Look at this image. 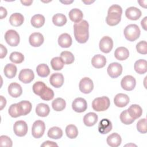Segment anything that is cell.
<instances>
[{
  "label": "cell",
  "instance_id": "cell-44",
  "mask_svg": "<svg viewBox=\"0 0 147 147\" xmlns=\"http://www.w3.org/2000/svg\"><path fill=\"white\" fill-rule=\"evenodd\" d=\"M53 97H54V92L52 89H51L48 87H47L44 92L40 95V98L42 100H47V101L52 99Z\"/></svg>",
  "mask_w": 147,
  "mask_h": 147
},
{
  "label": "cell",
  "instance_id": "cell-47",
  "mask_svg": "<svg viewBox=\"0 0 147 147\" xmlns=\"http://www.w3.org/2000/svg\"><path fill=\"white\" fill-rule=\"evenodd\" d=\"M0 144L1 146L11 147L12 146L13 143L10 137L7 136L2 135L0 137Z\"/></svg>",
  "mask_w": 147,
  "mask_h": 147
},
{
  "label": "cell",
  "instance_id": "cell-2",
  "mask_svg": "<svg viewBox=\"0 0 147 147\" xmlns=\"http://www.w3.org/2000/svg\"><path fill=\"white\" fill-rule=\"evenodd\" d=\"M122 9L118 5H111L108 10L107 16L106 18V23L110 26H115L121 20Z\"/></svg>",
  "mask_w": 147,
  "mask_h": 147
},
{
  "label": "cell",
  "instance_id": "cell-40",
  "mask_svg": "<svg viewBox=\"0 0 147 147\" xmlns=\"http://www.w3.org/2000/svg\"><path fill=\"white\" fill-rule=\"evenodd\" d=\"M65 133L67 136L71 139L75 138L78 135V130L74 125H68L65 128Z\"/></svg>",
  "mask_w": 147,
  "mask_h": 147
},
{
  "label": "cell",
  "instance_id": "cell-22",
  "mask_svg": "<svg viewBox=\"0 0 147 147\" xmlns=\"http://www.w3.org/2000/svg\"><path fill=\"white\" fill-rule=\"evenodd\" d=\"M91 64L96 68H103L106 64V59L102 55H96L92 58Z\"/></svg>",
  "mask_w": 147,
  "mask_h": 147
},
{
  "label": "cell",
  "instance_id": "cell-37",
  "mask_svg": "<svg viewBox=\"0 0 147 147\" xmlns=\"http://www.w3.org/2000/svg\"><path fill=\"white\" fill-rule=\"evenodd\" d=\"M18 103L20 106L22 115H26L30 112L32 108V105L29 101L22 100Z\"/></svg>",
  "mask_w": 147,
  "mask_h": 147
},
{
  "label": "cell",
  "instance_id": "cell-50",
  "mask_svg": "<svg viewBox=\"0 0 147 147\" xmlns=\"http://www.w3.org/2000/svg\"><path fill=\"white\" fill-rule=\"evenodd\" d=\"M7 16V10L6 9L2 7L1 6L0 7V18L1 19H3L4 18H5Z\"/></svg>",
  "mask_w": 147,
  "mask_h": 147
},
{
  "label": "cell",
  "instance_id": "cell-41",
  "mask_svg": "<svg viewBox=\"0 0 147 147\" xmlns=\"http://www.w3.org/2000/svg\"><path fill=\"white\" fill-rule=\"evenodd\" d=\"M64 62L60 57H53L51 61V65L53 70H61L64 67Z\"/></svg>",
  "mask_w": 147,
  "mask_h": 147
},
{
  "label": "cell",
  "instance_id": "cell-1",
  "mask_svg": "<svg viewBox=\"0 0 147 147\" xmlns=\"http://www.w3.org/2000/svg\"><path fill=\"white\" fill-rule=\"evenodd\" d=\"M89 25L87 21L82 20L74 25V36L76 40L81 44L87 41L89 37Z\"/></svg>",
  "mask_w": 147,
  "mask_h": 147
},
{
  "label": "cell",
  "instance_id": "cell-17",
  "mask_svg": "<svg viewBox=\"0 0 147 147\" xmlns=\"http://www.w3.org/2000/svg\"><path fill=\"white\" fill-rule=\"evenodd\" d=\"M141 11L136 7H129L125 11L126 17L130 20H137L141 16Z\"/></svg>",
  "mask_w": 147,
  "mask_h": 147
},
{
  "label": "cell",
  "instance_id": "cell-13",
  "mask_svg": "<svg viewBox=\"0 0 147 147\" xmlns=\"http://www.w3.org/2000/svg\"><path fill=\"white\" fill-rule=\"evenodd\" d=\"M72 107L75 112L83 113L87 108V103L84 98H77L72 102Z\"/></svg>",
  "mask_w": 147,
  "mask_h": 147
},
{
  "label": "cell",
  "instance_id": "cell-38",
  "mask_svg": "<svg viewBox=\"0 0 147 147\" xmlns=\"http://www.w3.org/2000/svg\"><path fill=\"white\" fill-rule=\"evenodd\" d=\"M8 113L13 118H17L22 115V113L18 103H14L10 105L8 110Z\"/></svg>",
  "mask_w": 147,
  "mask_h": 147
},
{
  "label": "cell",
  "instance_id": "cell-4",
  "mask_svg": "<svg viewBox=\"0 0 147 147\" xmlns=\"http://www.w3.org/2000/svg\"><path fill=\"white\" fill-rule=\"evenodd\" d=\"M110 105V99L105 96L96 98L92 102V107L96 111H105L109 107Z\"/></svg>",
  "mask_w": 147,
  "mask_h": 147
},
{
  "label": "cell",
  "instance_id": "cell-39",
  "mask_svg": "<svg viewBox=\"0 0 147 147\" xmlns=\"http://www.w3.org/2000/svg\"><path fill=\"white\" fill-rule=\"evenodd\" d=\"M60 57L65 64H71L75 60L74 55L69 51H63L60 53Z\"/></svg>",
  "mask_w": 147,
  "mask_h": 147
},
{
  "label": "cell",
  "instance_id": "cell-26",
  "mask_svg": "<svg viewBox=\"0 0 147 147\" xmlns=\"http://www.w3.org/2000/svg\"><path fill=\"white\" fill-rule=\"evenodd\" d=\"M136 72L139 74H144L147 71V62L146 60L139 59L137 60L134 65Z\"/></svg>",
  "mask_w": 147,
  "mask_h": 147
},
{
  "label": "cell",
  "instance_id": "cell-10",
  "mask_svg": "<svg viewBox=\"0 0 147 147\" xmlns=\"http://www.w3.org/2000/svg\"><path fill=\"white\" fill-rule=\"evenodd\" d=\"M107 71L108 75L111 78H117L122 74V66L118 63H112L108 66Z\"/></svg>",
  "mask_w": 147,
  "mask_h": 147
},
{
  "label": "cell",
  "instance_id": "cell-33",
  "mask_svg": "<svg viewBox=\"0 0 147 147\" xmlns=\"http://www.w3.org/2000/svg\"><path fill=\"white\" fill-rule=\"evenodd\" d=\"M66 106V103L64 99L61 98H57L52 101V106L54 110L60 111L63 110Z\"/></svg>",
  "mask_w": 147,
  "mask_h": 147
},
{
  "label": "cell",
  "instance_id": "cell-24",
  "mask_svg": "<svg viewBox=\"0 0 147 147\" xmlns=\"http://www.w3.org/2000/svg\"><path fill=\"white\" fill-rule=\"evenodd\" d=\"M114 56L118 60H125L129 57V51L125 47H118L115 50Z\"/></svg>",
  "mask_w": 147,
  "mask_h": 147
},
{
  "label": "cell",
  "instance_id": "cell-49",
  "mask_svg": "<svg viewBox=\"0 0 147 147\" xmlns=\"http://www.w3.org/2000/svg\"><path fill=\"white\" fill-rule=\"evenodd\" d=\"M57 144L53 141H46L42 144L41 145V146H57Z\"/></svg>",
  "mask_w": 147,
  "mask_h": 147
},
{
  "label": "cell",
  "instance_id": "cell-53",
  "mask_svg": "<svg viewBox=\"0 0 147 147\" xmlns=\"http://www.w3.org/2000/svg\"><path fill=\"white\" fill-rule=\"evenodd\" d=\"M21 2L25 6H30L32 3H33V1H21Z\"/></svg>",
  "mask_w": 147,
  "mask_h": 147
},
{
  "label": "cell",
  "instance_id": "cell-16",
  "mask_svg": "<svg viewBox=\"0 0 147 147\" xmlns=\"http://www.w3.org/2000/svg\"><path fill=\"white\" fill-rule=\"evenodd\" d=\"M64 76L61 73H54L49 78L51 84L55 88H60L64 83Z\"/></svg>",
  "mask_w": 147,
  "mask_h": 147
},
{
  "label": "cell",
  "instance_id": "cell-23",
  "mask_svg": "<svg viewBox=\"0 0 147 147\" xmlns=\"http://www.w3.org/2000/svg\"><path fill=\"white\" fill-rule=\"evenodd\" d=\"M127 111L130 116L134 119L138 118L142 114V109L141 106L136 104L131 105L128 108Z\"/></svg>",
  "mask_w": 147,
  "mask_h": 147
},
{
  "label": "cell",
  "instance_id": "cell-18",
  "mask_svg": "<svg viewBox=\"0 0 147 147\" xmlns=\"http://www.w3.org/2000/svg\"><path fill=\"white\" fill-rule=\"evenodd\" d=\"M8 92L13 98H18L22 93V89L20 84L16 82L11 83L8 87Z\"/></svg>",
  "mask_w": 147,
  "mask_h": 147
},
{
  "label": "cell",
  "instance_id": "cell-11",
  "mask_svg": "<svg viewBox=\"0 0 147 147\" xmlns=\"http://www.w3.org/2000/svg\"><path fill=\"white\" fill-rule=\"evenodd\" d=\"M136 84L135 78L131 75H126L124 76L121 82L122 88L126 91L133 90Z\"/></svg>",
  "mask_w": 147,
  "mask_h": 147
},
{
  "label": "cell",
  "instance_id": "cell-9",
  "mask_svg": "<svg viewBox=\"0 0 147 147\" xmlns=\"http://www.w3.org/2000/svg\"><path fill=\"white\" fill-rule=\"evenodd\" d=\"M99 49L103 53H109L113 47V41L109 36L103 37L99 42Z\"/></svg>",
  "mask_w": 147,
  "mask_h": 147
},
{
  "label": "cell",
  "instance_id": "cell-19",
  "mask_svg": "<svg viewBox=\"0 0 147 147\" xmlns=\"http://www.w3.org/2000/svg\"><path fill=\"white\" fill-rule=\"evenodd\" d=\"M111 122L106 118L102 119L98 125V131L100 133L105 134L110 132L112 129Z\"/></svg>",
  "mask_w": 147,
  "mask_h": 147
},
{
  "label": "cell",
  "instance_id": "cell-14",
  "mask_svg": "<svg viewBox=\"0 0 147 147\" xmlns=\"http://www.w3.org/2000/svg\"><path fill=\"white\" fill-rule=\"evenodd\" d=\"M44 36L43 35L38 32L33 33L31 34L29 38V41L30 44L34 47H38L41 46L44 42Z\"/></svg>",
  "mask_w": 147,
  "mask_h": 147
},
{
  "label": "cell",
  "instance_id": "cell-34",
  "mask_svg": "<svg viewBox=\"0 0 147 147\" xmlns=\"http://www.w3.org/2000/svg\"><path fill=\"white\" fill-rule=\"evenodd\" d=\"M67 18L65 16L61 13L55 14L52 17V22L54 25L57 26H62L67 22Z\"/></svg>",
  "mask_w": 147,
  "mask_h": 147
},
{
  "label": "cell",
  "instance_id": "cell-5",
  "mask_svg": "<svg viewBox=\"0 0 147 147\" xmlns=\"http://www.w3.org/2000/svg\"><path fill=\"white\" fill-rule=\"evenodd\" d=\"M5 39L6 42L11 47H16L20 43V36L14 30H8L5 34Z\"/></svg>",
  "mask_w": 147,
  "mask_h": 147
},
{
  "label": "cell",
  "instance_id": "cell-27",
  "mask_svg": "<svg viewBox=\"0 0 147 147\" xmlns=\"http://www.w3.org/2000/svg\"><path fill=\"white\" fill-rule=\"evenodd\" d=\"M24 21V16L20 13H15L12 14L9 18L10 24L14 26H21Z\"/></svg>",
  "mask_w": 147,
  "mask_h": 147
},
{
  "label": "cell",
  "instance_id": "cell-52",
  "mask_svg": "<svg viewBox=\"0 0 147 147\" xmlns=\"http://www.w3.org/2000/svg\"><path fill=\"white\" fill-rule=\"evenodd\" d=\"M146 20H147V17H145L144 18V19L142 20V21L141 22V25L145 30H146V29H146V22H147Z\"/></svg>",
  "mask_w": 147,
  "mask_h": 147
},
{
  "label": "cell",
  "instance_id": "cell-35",
  "mask_svg": "<svg viewBox=\"0 0 147 147\" xmlns=\"http://www.w3.org/2000/svg\"><path fill=\"white\" fill-rule=\"evenodd\" d=\"M37 75L41 78L47 77L50 74L49 67L45 64H40L36 68Z\"/></svg>",
  "mask_w": 147,
  "mask_h": 147
},
{
  "label": "cell",
  "instance_id": "cell-12",
  "mask_svg": "<svg viewBox=\"0 0 147 147\" xmlns=\"http://www.w3.org/2000/svg\"><path fill=\"white\" fill-rule=\"evenodd\" d=\"M34 78L33 71L29 68H25L21 70L18 75L19 80L24 83H30Z\"/></svg>",
  "mask_w": 147,
  "mask_h": 147
},
{
  "label": "cell",
  "instance_id": "cell-7",
  "mask_svg": "<svg viewBox=\"0 0 147 147\" xmlns=\"http://www.w3.org/2000/svg\"><path fill=\"white\" fill-rule=\"evenodd\" d=\"M79 88L82 92L84 94H89L94 88L93 82L90 78L84 77L80 80L79 84Z\"/></svg>",
  "mask_w": 147,
  "mask_h": 147
},
{
  "label": "cell",
  "instance_id": "cell-28",
  "mask_svg": "<svg viewBox=\"0 0 147 147\" xmlns=\"http://www.w3.org/2000/svg\"><path fill=\"white\" fill-rule=\"evenodd\" d=\"M68 15L70 20L75 23L80 22L83 17V12L80 9L77 8L71 10Z\"/></svg>",
  "mask_w": 147,
  "mask_h": 147
},
{
  "label": "cell",
  "instance_id": "cell-29",
  "mask_svg": "<svg viewBox=\"0 0 147 147\" xmlns=\"http://www.w3.org/2000/svg\"><path fill=\"white\" fill-rule=\"evenodd\" d=\"M50 112V109L48 105L43 103H39L36 107V113L39 117H47Z\"/></svg>",
  "mask_w": 147,
  "mask_h": 147
},
{
  "label": "cell",
  "instance_id": "cell-15",
  "mask_svg": "<svg viewBox=\"0 0 147 147\" xmlns=\"http://www.w3.org/2000/svg\"><path fill=\"white\" fill-rule=\"evenodd\" d=\"M129 97L125 94L119 93L115 95L114 98V102L116 106L118 107H123L129 103Z\"/></svg>",
  "mask_w": 147,
  "mask_h": 147
},
{
  "label": "cell",
  "instance_id": "cell-8",
  "mask_svg": "<svg viewBox=\"0 0 147 147\" xmlns=\"http://www.w3.org/2000/svg\"><path fill=\"white\" fill-rule=\"evenodd\" d=\"M13 130L16 136L18 137L25 136L28 132V125L24 121H16L14 124Z\"/></svg>",
  "mask_w": 147,
  "mask_h": 147
},
{
  "label": "cell",
  "instance_id": "cell-25",
  "mask_svg": "<svg viewBox=\"0 0 147 147\" xmlns=\"http://www.w3.org/2000/svg\"><path fill=\"white\" fill-rule=\"evenodd\" d=\"M98 121V115L96 113L90 112L86 114L83 117L84 124L88 127L94 126Z\"/></svg>",
  "mask_w": 147,
  "mask_h": 147
},
{
  "label": "cell",
  "instance_id": "cell-45",
  "mask_svg": "<svg viewBox=\"0 0 147 147\" xmlns=\"http://www.w3.org/2000/svg\"><path fill=\"white\" fill-rule=\"evenodd\" d=\"M137 130L142 134L146 133V118H142L140 119L137 123Z\"/></svg>",
  "mask_w": 147,
  "mask_h": 147
},
{
  "label": "cell",
  "instance_id": "cell-36",
  "mask_svg": "<svg viewBox=\"0 0 147 147\" xmlns=\"http://www.w3.org/2000/svg\"><path fill=\"white\" fill-rule=\"evenodd\" d=\"M47 87V86L45 85V84L44 82L38 81V82H36L33 85L32 90H33V92L35 94H36V95H37L40 96V95L45 90Z\"/></svg>",
  "mask_w": 147,
  "mask_h": 147
},
{
  "label": "cell",
  "instance_id": "cell-30",
  "mask_svg": "<svg viewBox=\"0 0 147 147\" xmlns=\"http://www.w3.org/2000/svg\"><path fill=\"white\" fill-rule=\"evenodd\" d=\"M17 67L14 64L11 63L6 64L3 69L5 76L9 79H11L15 77L17 73Z\"/></svg>",
  "mask_w": 147,
  "mask_h": 147
},
{
  "label": "cell",
  "instance_id": "cell-20",
  "mask_svg": "<svg viewBox=\"0 0 147 147\" xmlns=\"http://www.w3.org/2000/svg\"><path fill=\"white\" fill-rule=\"evenodd\" d=\"M107 144L111 147L119 146L122 142L121 137L117 133H113L107 137Z\"/></svg>",
  "mask_w": 147,
  "mask_h": 147
},
{
  "label": "cell",
  "instance_id": "cell-42",
  "mask_svg": "<svg viewBox=\"0 0 147 147\" xmlns=\"http://www.w3.org/2000/svg\"><path fill=\"white\" fill-rule=\"evenodd\" d=\"M9 59L14 63L20 64L24 60V56L20 52H13L10 55Z\"/></svg>",
  "mask_w": 147,
  "mask_h": 147
},
{
  "label": "cell",
  "instance_id": "cell-46",
  "mask_svg": "<svg viewBox=\"0 0 147 147\" xmlns=\"http://www.w3.org/2000/svg\"><path fill=\"white\" fill-rule=\"evenodd\" d=\"M136 49L137 52L142 55L147 53V43L146 41H141L136 45Z\"/></svg>",
  "mask_w": 147,
  "mask_h": 147
},
{
  "label": "cell",
  "instance_id": "cell-32",
  "mask_svg": "<svg viewBox=\"0 0 147 147\" xmlns=\"http://www.w3.org/2000/svg\"><path fill=\"white\" fill-rule=\"evenodd\" d=\"M48 136L52 139H59L63 136V131L59 127L54 126L50 128L48 131Z\"/></svg>",
  "mask_w": 147,
  "mask_h": 147
},
{
  "label": "cell",
  "instance_id": "cell-55",
  "mask_svg": "<svg viewBox=\"0 0 147 147\" xmlns=\"http://www.w3.org/2000/svg\"><path fill=\"white\" fill-rule=\"evenodd\" d=\"M61 2L64 3V4H69V3H71L72 2H73V1H60Z\"/></svg>",
  "mask_w": 147,
  "mask_h": 147
},
{
  "label": "cell",
  "instance_id": "cell-31",
  "mask_svg": "<svg viewBox=\"0 0 147 147\" xmlns=\"http://www.w3.org/2000/svg\"><path fill=\"white\" fill-rule=\"evenodd\" d=\"M45 17L40 14L34 15L30 20L32 25L36 28H39L42 26L45 23Z\"/></svg>",
  "mask_w": 147,
  "mask_h": 147
},
{
  "label": "cell",
  "instance_id": "cell-43",
  "mask_svg": "<svg viewBox=\"0 0 147 147\" xmlns=\"http://www.w3.org/2000/svg\"><path fill=\"white\" fill-rule=\"evenodd\" d=\"M120 119H121V121L125 125H130L135 121V119L132 118L129 114L127 109L123 111L121 113Z\"/></svg>",
  "mask_w": 147,
  "mask_h": 147
},
{
  "label": "cell",
  "instance_id": "cell-3",
  "mask_svg": "<svg viewBox=\"0 0 147 147\" xmlns=\"http://www.w3.org/2000/svg\"><path fill=\"white\" fill-rule=\"evenodd\" d=\"M140 29L136 24H130L124 29V36L129 41H134L138 38L140 36Z\"/></svg>",
  "mask_w": 147,
  "mask_h": 147
},
{
  "label": "cell",
  "instance_id": "cell-48",
  "mask_svg": "<svg viewBox=\"0 0 147 147\" xmlns=\"http://www.w3.org/2000/svg\"><path fill=\"white\" fill-rule=\"evenodd\" d=\"M0 48H1V54H0V58L3 59L4 58L7 53V51L6 48L3 46L2 44H0Z\"/></svg>",
  "mask_w": 147,
  "mask_h": 147
},
{
  "label": "cell",
  "instance_id": "cell-51",
  "mask_svg": "<svg viewBox=\"0 0 147 147\" xmlns=\"http://www.w3.org/2000/svg\"><path fill=\"white\" fill-rule=\"evenodd\" d=\"M0 98H1V106H0V110H2L3 107L6 106V99L2 95L0 96Z\"/></svg>",
  "mask_w": 147,
  "mask_h": 147
},
{
  "label": "cell",
  "instance_id": "cell-21",
  "mask_svg": "<svg viewBox=\"0 0 147 147\" xmlns=\"http://www.w3.org/2000/svg\"><path fill=\"white\" fill-rule=\"evenodd\" d=\"M72 43V38L68 33H63L58 38V44L62 48H69Z\"/></svg>",
  "mask_w": 147,
  "mask_h": 147
},
{
  "label": "cell",
  "instance_id": "cell-6",
  "mask_svg": "<svg viewBox=\"0 0 147 147\" xmlns=\"http://www.w3.org/2000/svg\"><path fill=\"white\" fill-rule=\"evenodd\" d=\"M45 130V123L42 121L37 120L32 125V134L35 138H41L43 136Z\"/></svg>",
  "mask_w": 147,
  "mask_h": 147
},
{
  "label": "cell",
  "instance_id": "cell-54",
  "mask_svg": "<svg viewBox=\"0 0 147 147\" xmlns=\"http://www.w3.org/2000/svg\"><path fill=\"white\" fill-rule=\"evenodd\" d=\"M146 1H138V3L140 4V5L144 8L146 7Z\"/></svg>",
  "mask_w": 147,
  "mask_h": 147
}]
</instances>
